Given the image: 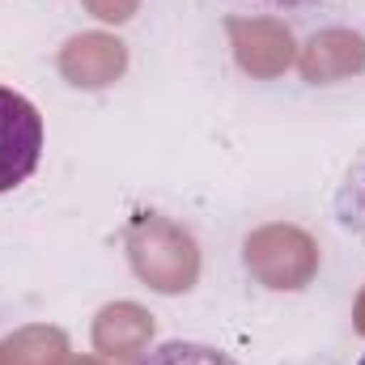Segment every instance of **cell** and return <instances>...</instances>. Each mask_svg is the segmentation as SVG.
I'll return each mask as SVG.
<instances>
[{
    "mask_svg": "<svg viewBox=\"0 0 365 365\" xmlns=\"http://www.w3.org/2000/svg\"><path fill=\"white\" fill-rule=\"evenodd\" d=\"M357 365H365V353H361V361H357Z\"/></svg>",
    "mask_w": 365,
    "mask_h": 365,
    "instance_id": "obj_5",
    "label": "cell"
},
{
    "mask_svg": "<svg viewBox=\"0 0 365 365\" xmlns=\"http://www.w3.org/2000/svg\"><path fill=\"white\" fill-rule=\"evenodd\" d=\"M336 221H340L357 242H365V149L349 162L344 179L336 187Z\"/></svg>",
    "mask_w": 365,
    "mask_h": 365,
    "instance_id": "obj_2",
    "label": "cell"
},
{
    "mask_svg": "<svg viewBox=\"0 0 365 365\" xmlns=\"http://www.w3.org/2000/svg\"><path fill=\"white\" fill-rule=\"evenodd\" d=\"M43 162V115L26 93L0 86V195L21 187Z\"/></svg>",
    "mask_w": 365,
    "mask_h": 365,
    "instance_id": "obj_1",
    "label": "cell"
},
{
    "mask_svg": "<svg viewBox=\"0 0 365 365\" xmlns=\"http://www.w3.org/2000/svg\"><path fill=\"white\" fill-rule=\"evenodd\" d=\"M268 9H310V4H327V0H259Z\"/></svg>",
    "mask_w": 365,
    "mask_h": 365,
    "instance_id": "obj_4",
    "label": "cell"
},
{
    "mask_svg": "<svg viewBox=\"0 0 365 365\" xmlns=\"http://www.w3.org/2000/svg\"><path fill=\"white\" fill-rule=\"evenodd\" d=\"M140 365H238V361L225 349H212V344H200V340H166L149 357H140Z\"/></svg>",
    "mask_w": 365,
    "mask_h": 365,
    "instance_id": "obj_3",
    "label": "cell"
}]
</instances>
